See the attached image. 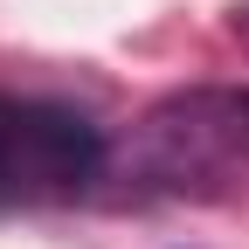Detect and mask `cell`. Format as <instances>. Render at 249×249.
<instances>
[{"mask_svg":"<svg viewBox=\"0 0 249 249\" xmlns=\"http://www.w3.org/2000/svg\"><path fill=\"white\" fill-rule=\"evenodd\" d=\"M132 173L152 194H229L249 180V90H180L132 132Z\"/></svg>","mask_w":249,"mask_h":249,"instance_id":"6da1fadb","label":"cell"},{"mask_svg":"<svg viewBox=\"0 0 249 249\" xmlns=\"http://www.w3.org/2000/svg\"><path fill=\"white\" fill-rule=\"evenodd\" d=\"M111 166L104 124L70 104L0 90V208L7 201H70Z\"/></svg>","mask_w":249,"mask_h":249,"instance_id":"7a4b0ae2","label":"cell"}]
</instances>
